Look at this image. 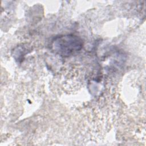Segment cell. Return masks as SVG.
I'll use <instances>...</instances> for the list:
<instances>
[{
	"label": "cell",
	"instance_id": "cell-1",
	"mask_svg": "<svg viewBox=\"0 0 146 146\" xmlns=\"http://www.w3.org/2000/svg\"><path fill=\"white\" fill-rule=\"evenodd\" d=\"M55 50L62 55H70L82 47L81 40L73 35L60 37L54 42Z\"/></svg>",
	"mask_w": 146,
	"mask_h": 146
}]
</instances>
